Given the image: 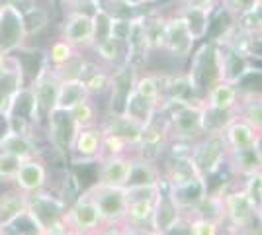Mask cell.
<instances>
[{
    "label": "cell",
    "instance_id": "cell-29",
    "mask_svg": "<svg viewBox=\"0 0 262 235\" xmlns=\"http://www.w3.org/2000/svg\"><path fill=\"white\" fill-rule=\"evenodd\" d=\"M237 116L239 110H215L204 106V134H223Z\"/></svg>",
    "mask_w": 262,
    "mask_h": 235
},
{
    "label": "cell",
    "instance_id": "cell-27",
    "mask_svg": "<svg viewBox=\"0 0 262 235\" xmlns=\"http://www.w3.org/2000/svg\"><path fill=\"white\" fill-rule=\"evenodd\" d=\"M186 235H221L225 224L217 218H209L202 213H184Z\"/></svg>",
    "mask_w": 262,
    "mask_h": 235
},
{
    "label": "cell",
    "instance_id": "cell-21",
    "mask_svg": "<svg viewBox=\"0 0 262 235\" xmlns=\"http://www.w3.org/2000/svg\"><path fill=\"white\" fill-rule=\"evenodd\" d=\"M176 12L184 20L186 28L192 34V37L196 39V44L208 39L209 32H211V22H213V12L215 10H194V8L178 6Z\"/></svg>",
    "mask_w": 262,
    "mask_h": 235
},
{
    "label": "cell",
    "instance_id": "cell-33",
    "mask_svg": "<svg viewBox=\"0 0 262 235\" xmlns=\"http://www.w3.org/2000/svg\"><path fill=\"white\" fill-rule=\"evenodd\" d=\"M159 190H161V182H157V184H141V186H125V200L127 202L155 200Z\"/></svg>",
    "mask_w": 262,
    "mask_h": 235
},
{
    "label": "cell",
    "instance_id": "cell-5",
    "mask_svg": "<svg viewBox=\"0 0 262 235\" xmlns=\"http://www.w3.org/2000/svg\"><path fill=\"white\" fill-rule=\"evenodd\" d=\"M59 84L61 80L55 77L49 65H45L43 71L35 77L30 90H32V123L33 127H39L45 122V118L57 108V96H59Z\"/></svg>",
    "mask_w": 262,
    "mask_h": 235
},
{
    "label": "cell",
    "instance_id": "cell-37",
    "mask_svg": "<svg viewBox=\"0 0 262 235\" xmlns=\"http://www.w3.org/2000/svg\"><path fill=\"white\" fill-rule=\"evenodd\" d=\"M123 235H149L151 227H137V225H121Z\"/></svg>",
    "mask_w": 262,
    "mask_h": 235
},
{
    "label": "cell",
    "instance_id": "cell-25",
    "mask_svg": "<svg viewBox=\"0 0 262 235\" xmlns=\"http://www.w3.org/2000/svg\"><path fill=\"white\" fill-rule=\"evenodd\" d=\"M0 151H6L10 155L18 157V159H32V157H39L41 151L35 143V137L28 134H18V132H10L2 139L0 143Z\"/></svg>",
    "mask_w": 262,
    "mask_h": 235
},
{
    "label": "cell",
    "instance_id": "cell-39",
    "mask_svg": "<svg viewBox=\"0 0 262 235\" xmlns=\"http://www.w3.org/2000/svg\"><path fill=\"white\" fill-rule=\"evenodd\" d=\"M6 67H8V55H4V53L0 51V75L6 71Z\"/></svg>",
    "mask_w": 262,
    "mask_h": 235
},
{
    "label": "cell",
    "instance_id": "cell-2",
    "mask_svg": "<svg viewBox=\"0 0 262 235\" xmlns=\"http://www.w3.org/2000/svg\"><path fill=\"white\" fill-rule=\"evenodd\" d=\"M188 157L202 179L211 180L227 167L229 147L223 134H204L188 147Z\"/></svg>",
    "mask_w": 262,
    "mask_h": 235
},
{
    "label": "cell",
    "instance_id": "cell-22",
    "mask_svg": "<svg viewBox=\"0 0 262 235\" xmlns=\"http://www.w3.org/2000/svg\"><path fill=\"white\" fill-rule=\"evenodd\" d=\"M163 180V170L157 165V161L147 159L137 153H133L131 161V173L127 186H141V184H157Z\"/></svg>",
    "mask_w": 262,
    "mask_h": 235
},
{
    "label": "cell",
    "instance_id": "cell-16",
    "mask_svg": "<svg viewBox=\"0 0 262 235\" xmlns=\"http://www.w3.org/2000/svg\"><path fill=\"white\" fill-rule=\"evenodd\" d=\"M131 161L133 153L129 155H104L98 161V180L100 184H110V186H127L131 173Z\"/></svg>",
    "mask_w": 262,
    "mask_h": 235
},
{
    "label": "cell",
    "instance_id": "cell-6",
    "mask_svg": "<svg viewBox=\"0 0 262 235\" xmlns=\"http://www.w3.org/2000/svg\"><path fill=\"white\" fill-rule=\"evenodd\" d=\"M65 210L67 206L63 204V200L55 198L53 194H47L45 190L28 196V212L26 213L30 216L33 224L37 225L39 231L61 227Z\"/></svg>",
    "mask_w": 262,
    "mask_h": 235
},
{
    "label": "cell",
    "instance_id": "cell-43",
    "mask_svg": "<svg viewBox=\"0 0 262 235\" xmlns=\"http://www.w3.org/2000/svg\"><path fill=\"white\" fill-rule=\"evenodd\" d=\"M260 12H262V0H260ZM260 34H262V30H260Z\"/></svg>",
    "mask_w": 262,
    "mask_h": 235
},
{
    "label": "cell",
    "instance_id": "cell-34",
    "mask_svg": "<svg viewBox=\"0 0 262 235\" xmlns=\"http://www.w3.org/2000/svg\"><path fill=\"white\" fill-rule=\"evenodd\" d=\"M131 147L120 139L118 135L112 134H104V139H102V157L104 155H129Z\"/></svg>",
    "mask_w": 262,
    "mask_h": 235
},
{
    "label": "cell",
    "instance_id": "cell-35",
    "mask_svg": "<svg viewBox=\"0 0 262 235\" xmlns=\"http://www.w3.org/2000/svg\"><path fill=\"white\" fill-rule=\"evenodd\" d=\"M176 4L194 10H215L219 6V0H176Z\"/></svg>",
    "mask_w": 262,
    "mask_h": 235
},
{
    "label": "cell",
    "instance_id": "cell-14",
    "mask_svg": "<svg viewBox=\"0 0 262 235\" xmlns=\"http://www.w3.org/2000/svg\"><path fill=\"white\" fill-rule=\"evenodd\" d=\"M47 179H49V170L41 157H32V159H24L18 167V173L14 177V184L18 190L24 194H35L47 188Z\"/></svg>",
    "mask_w": 262,
    "mask_h": 235
},
{
    "label": "cell",
    "instance_id": "cell-19",
    "mask_svg": "<svg viewBox=\"0 0 262 235\" xmlns=\"http://www.w3.org/2000/svg\"><path fill=\"white\" fill-rule=\"evenodd\" d=\"M28 212V194L10 186L0 192V229H10Z\"/></svg>",
    "mask_w": 262,
    "mask_h": 235
},
{
    "label": "cell",
    "instance_id": "cell-23",
    "mask_svg": "<svg viewBox=\"0 0 262 235\" xmlns=\"http://www.w3.org/2000/svg\"><path fill=\"white\" fill-rule=\"evenodd\" d=\"M121 114L125 118L133 120L135 123H139L141 127H147L149 123L155 120V116L159 114V108L151 104L149 100H145L143 96H139L135 90H131L129 96L125 98V104H123V110Z\"/></svg>",
    "mask_w": 262,
    "mask_h": 235
},
{
    "label": "cell",
    "instance_id": "cell-9",
    "mask_svg": "<svg viewBox=\"0 0 262 235\" xmlns=\"http://www.w3.org/2000/svg\"><path fill=\"white\" fill-rule=\"evenodd\" d=\"M67 44H71L78 51H84L92 47L94 41V24H92V12L82 8H75L65 16L61 26V35Z\"/></svg>",
    "mask_w": 262,
    "mask_h": 235
},
{
    "label": "cell",
    "instance_id": "cell-13",
    "mask_svg": "<svg viewBox=\"0 0 262 235\" xmlns=\"http://www.w3.org/2000/svg\"><path fill=\"white\" fill-rule=\"evenodd\" d=\"M166 192H168L170 200L174 202L176 208L182 213H188L192 212V210H196L198 206L208 198L209 188H208V180L202 179V177H194V179L186 180L182 184L166 186Z\"/></svg>",
    "mask_w": 262,
    "mask_h": 235
},
{
    "label": "cell",
    "instance_id": "cell-31",
    "mask_svg": "<svg viewBox=\"0 0 262 235\" xmlns=\"http://www.w3.org/2000/svg\"><path fill=\"white\" fill-rule=\"evenodd\" d=\"M71 112V118L77 125V130L82 127H90V125H98V108H96V102H92V98L80 102L78 106H75Z\"/></svg>",
    "mask_w": 262,
    "mask_h": 235
},
{
    "label": "cell",
    "instance_id": "cell-7",
    "mask_svg": "<svg viewBox=\"0 0 262 235\" xmlns=\"http://www.w3.org/2000/svg\"><path fill=\"white\" fill-rule=\"evenodd\" d=\"M86 194L98 206L106 225H123V216L127 208L125 188L94 182L90 188H86Z\"/></svg>",
    "mask_w": 262,
    "mask_h": 235
},
{
    "label": "cell",
    "instance_id": "cell-41",
    "mask_svg": "<svg viewBox=\"0 0 262 235\" xmlns=\"http://www.w3.org/2000/svg\"><path fill=\"white\" fill-rule=\"evenodd\" d=\"M149 235H166V233H161V231H153V229H151V231H149Z\"/></svg>",
    "mask_w": 262,
    "mask_h": 235
},
{
    "label": "cell",
    "instance_id": "cell-11",
    "mask_svg": "<svg viewBox=\"0 0 262 235\" xmlns=\"http://www.w3.org/2000/svg\"><path fill=\"white\" fill-rule=\"evenodd\" d=\"M45 125H47V139L57 153L61 155H69L71 153V145L73 139L77 135V125L71 118V112L67 110H53L45 118Z\"/></svg>",
    "mask_w": 262,
    "mask_h": 235
},
{
    "label": "cell",
    "instance_id": "cell-44",
    "mask_svg": "<svg viewBox=\"0 0 262 235\" xmlns=\"http://www.w3.org/2000/svg\"><path fill=\"white\" fill-rule=\"evenodd\" d=\"M260 98H262V96H260Z\"/></svg>",
    "mask_w": 262,
    "mask_h": 235
},
{
    "label": "cell",
    "instance_id": "cell-42",
    "mask_svg": "<svg viewBox=\"0 0 262 235\" xmlns=\"http://www.w3.org/2000/svg\"><path fill=\"white\" fill-rule=\"evenodd\" d=\"M153 2H164V0H149V4H153Z\"/></svg>",
    "mask_w": 262,
    "mask_h": 235
},
{
    "label": "cell",
    "instance_id": "cell-17",
    "mask_svg": "<svg viewBox=\"0 0 262 235\" xmlns=\"http://www.w3.org/2000/svg\"><path fill=\"white\" fill-rule=\"evenodd\" d=\"M98 125L102 127L104 134L118 135L131 149H137L139 141H141L143 130H145L139 123H135L133 120L125 118L123 114H112V112H108L106 118H102Z\"/></svg>",
    "mask_w": 262,
    "mask_h": 235
},
{
    "label": "cell",
    "instance_id": "cell-8",
    "mask_svg": "<svg viewBox=\"0 0 262 235\" xmlns=\"http://www.w3.org/2000/svg\"><path fill=\"white\" fill-rule=\"evenodd\" d=\"M196 39L188 32L184 20L180 18L178 12H172L166 16L164 22V41H163V53L170 59L178 61H188L192 51L196 49Z\"/></svg>",
    "mask_w": 262,
    "mask_h": 235
},
{
    "label": "cell",
    "instance_id": "cell-30",
    "mask_svg": "<svg viewBox=\"0 0 262 235\" xmlns=\"http://www.w3.org/2000/svg\"><path fill=\"white\" fill-rule=\"evenodd\" d=\"M77 53H80V51L75 49L71 44H67L63 37H59V39H55L53 44L49 45V49L45 53V63L49 67H59L67 61H71Z\"/></svg>",
    "mask_w": 262,
    "mask_h": 235
},
{
    "label": "cell",
    "instance_id": "cell-36",
    "mask_svg": "<svg viewBox=\"0 0 262 235\" xmlns=\"http://www.w3.org/2000/svg\"><path fill=\"white\" fill-rule=\"evenodd\" d=\"M12 132V122H10V114L6 110H0V143L6 135Z\"/></svg>",
    "mask_w": 262,
    "mask_h": 235
},
{
    "label": "cell",
    "instance_id": "cell-18",
    "mask_svg": "<svg viewBox=\"0 0 262 235\" xmlns=\"http://www.w3.org/2000/svg\"><path fill=\"white\" fill-rule=\"evenodd\" d=\"M202 102L204 106L215 108V110H239L241 89L227 80H217L204 92Z\"/></svg>",
    "mask_w": 262,
    "mask_h": 235
},
{
    "label": "cell",
    "instance_id": "cell-3",
    "mask_svg": "<svg viewBox=\"0 0 262 235\" xmlns=\"http://www.w3.org/2000/svg\"><path fill=\"white\" fill-rule=\"evenodd\" d=\"M223 224L235 233H243L256 224V202L247 194L243 186L225 188L219 192Z\"/></svg>",
    "mask_w": 262,
    "mask_h": 235
},
{
    "label": "cell",
    "instance_id": "cell-24",
    "mask_svg": "<svg viewBox=\"0 0 262 235\" xmlns=\"http://www.w3.org/2000/svg\"><path fill=\"white\" fill-rule=\"evenodd\" d=\"M92 98L88 92L86 84L82 78H71V80H61L59 84V96H57V108L55 110H73L80 102Z\"/></svg>",
    "mask_w": 262,
    "mask_h": 235
},
{
    "label": "cell",
    "instance_id": "cell-12",
    "mask_svg": "<svg viewBox=\"0 0 262 235\" xmlns=\"http://www.w3.org/2000/svg\"><path fill=\"white\" fill-rule=\"evenodd\" d=\"M102 139H104V132L100 125H90V127H82L78 130L73 145H71V161L78 165V163H96L102 157Z\"/></svg>",
    "mask_w": 262,
    "mask_h": 235
},
{
    "label": "cell",
    "instance_id": "cell-20",
    "mask_svg": "<svg viewBox=\"0 0 262 235\" xmlns=\"http://www.w3.org/2000/svg\"><path fill=\"white\" fill-rule=\"evenodd\" d=\"M256 134H258V130L245 116H241V112L223 130V137H225V143L229 147V151H239V149L252 147L254 145V139H256Z\"/></svg>",
    "mask_w": 262,
    "mask_h": 235
},
{
    "label": "cell",
    "instance_id": "cell-28",
    "mask_svg": "<svg viewBox=\"0 0 262 235\" xmlns=\"http://www.w3.org/2000/svg\"><path fill=\"white\" fill-rule=\"evenodd\" d=\"M155 200H141V202H127L123 225H137V227H151L153 220Z\"/></svg>",
    "mask_w": 262,
    "mask_h": 235
},
{
    "label": "cell",
    "instance_id": "cell-26",
    "mask_svg": "<svg viewBox=\"0 0 262 235\" xmlns=\"http://www.w3.org/2000/svg\"><path fill=\"white\" fill-rule=\"evenodd\" d=\"M227 167H229L237 177L245 179V177H249L252 173L262 170V163H260V159H258L256 149L252 145V147H247V149H239V151H229Z\"/></svg>",
    "mask_w": 262,
    "mask_h": 235
},
{
    "label": "cell",
    "instance_id": "cell-38",
    "mask_svg": "<svg viewBox=\"0 0 262 235\" xmlns=\"http://www.w3.org/2000/svg\"><path fill=\"white\" fill-rule=\"evenodd\" d=\"M254 149H256L258 159H260V163H262V132H258V134H256V139H254Z\"/></svg>",
    "mask_w": 262,
    "mask_h": 235
},
{
    "label": "cell",
    "instance_id": "cell-4",
    "mask_svg": "<svg viewBox=\"0 0 262 235\" xmlns=\"http://www.w3.org/2000/svg\"><path fill=\"white\" fill-rule=\"evenodd\" d=\"M63 225L71 235H96L104 227H108L98 206L88 196L86 190L65 210Z\"/></svg>",
    "mask_w": 262,
    "mask_h": 235
},
{
    "label": "cell",
    "instance_id": "cell-15",
    "mask_svg": "<svg viewBox=\"0 0 262 235\" xmlns=\"http://www.w3.org/2000/svg\"><path fill=\"white\" fill-rule=\"evenodd\" d=\"M184 220V213L180 212L174 206V202L170 200L164 180H161V190L155 198V210H153V220H151V229L153 231H161V233L170 235L180 222Z\"/></svg>",
    "mask_w": 262,
    "mask_h": 235
},
{
    "label": "cell",
    "instance_id": "cell-1",
    "mask_svg": "<svg viewBox=\"0 0 262 235\" xmlns=\"http://www.w3.org/2000/svg\"><path fill=\"white\" fill-rule=\"evenodd\" d=\"M168 122L170 141L192 143L204 135V102H168L159 108Z\"/></svg>",
    "mask_w": 262,
    "mask_h": 235
},
{
    "label": "cell",
    "instance_id": "cell-40",
    "mask_svg": "<svg viewBox=\"0 0 262 235\" xmlns=\"http://www.w3.org/2000/svg\"><path fill=\"white\" fill-rule=\"evenodd\" d=\"M256 222H258L260 227H262V200L256 204Z\"/></svg>",
    "mask_w": 262,
    "mask_h": 235
},
{
    "label": "cell",
    "instance_id": "cell-32",
    "mask_svg": "<svg viewBox=\"0 0 262 235\" xmlns=\"http://www.w3.org/2000/svg\"><path fill=\"white\" fill-rule=\"evenodd\" d=\"M22 159L10 155L6 151H0V182L2 184H14V177L18 173V167H20Z\"/></svg>",
    "mask_w": 262,
    "mask_h": 235
},
{
    "label": "cell",
    "instance_id": "cell-10",
    "mask_svg": "<svg viewBox=\"0 0 262 235\" xmlns=\"http://www.w3.org/2000/svg\"><path fill=\"white\" fill-rule=\"evenodd\" d=\"M26 30L22 22V12L18 6L8 4L2 6L0 14V51L4 55L16 53L18 49L26 47Z\"/></svg>",
    "mask_w": 262,
    "mask_h": 235
}]
</instances>
